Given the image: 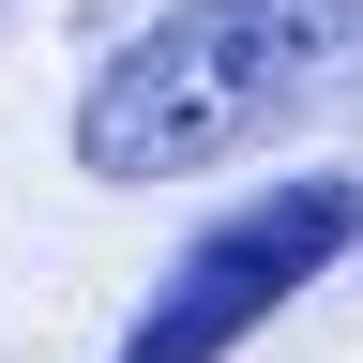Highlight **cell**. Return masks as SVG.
I'll list each match as a JSON object with an SVG mask.
<instances>
[{
  "instance_id": "1",
  "label": "cell",
  "mask_w": 363,
  "mask_h": 363,
  "mask_svg": "<svg viewBox=\"0 0 363 363\" xmlns=\"http://www.w3.org/2000/svg\"><path fill=\"white\" fill-rule=\"evenodd\" d=\"M363 45V0H167L76 76V182H197L303 121V91Z\"/></svg>"
},
{
  "instance_id": "2",
  "label": "cell",
  "mask_w": 363,
  "mask_h": 363,
  "mask_svg": "<svg viewBox=\"0 0 363 363\" xmlns=\"http://www.w3.org/2000/svg\"><path fill=\"white\" fill-rule=\"evenodd\" d=\"M333 257H363V182L348 167H303L272 197H227L212 227H182V257L152 272V303L121 318L106 363H242L257 318H288Z\"/></svg>"
},
{
  "instance_id": "3",
  "label": "cell",
  "mask_w": 363,
  "mask_h": 363,
  "mask_svg": "<svg viewBox=\"0 0 363 363\" xmlns=\"http://www.w3.org/2000/svg\"><path fill=\"white\" fill-rule=\"evenodd\" d=\"M16 16H30V0H0V30H16Z\"/></svg>"
}]
</instances>
